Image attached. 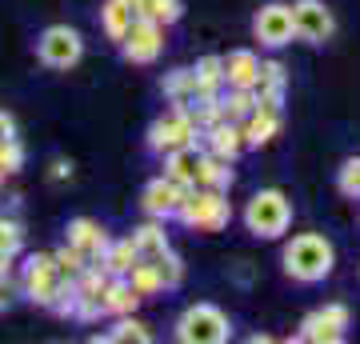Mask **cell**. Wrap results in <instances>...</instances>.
<instances>
[{
    "label": "cell",
    "mask_w": 360,
    "mask_h": 344,
    "mask_svg": "<svg viewBox=\"0 0 360 344\" xmlns=\"http://www.w3.org/2000/svg\"><path fill=\"white\" fill-rule=\"evenodd\" d=\"M160 89H165L168 104H176V108L193 104L196 101V77H193V68H172V72L160 80Z\"/></svg>",
    "instance_id": "25"
},
{
    "label": "cell",
    "mask_w": 360,
    "mask_h": 344,
    "mask_svg": "<svg viewBox=\"0 0 360 344\" xmlns=\"http://www.w3.org/2000/svg\"><path fill=\"white\" fill-rule=\"evenodd\" d=\"M20 296L56 317H72V284L56 272L52 253H32L20 268Z\"/></svg>",
    "instance_id": "2"
},
{
    "label": "cell",
    "mask_w": 360,
    "mask_h": 344,
    "mask_svg": "<svg viewBox=\"0 0 360 344\" xmlns=\"http://www.w3.org/2000/svg\"><path fill=\"white\" fill-rule=\"evenodd\" d=\"M129 241L136 248V260H156L165 248H172L168 244V232H165V220H153V217L144 220V224H136Z\"/></svg>",
    "instance_id": "19"
},
{
    "label": "cell",
    "mask_w": 360,
    "mask_h": 344,
    "mask_svg": "<svg viewBox=\"0 0 360 344\" xmlns=\"http://www.w3.org/2000/svg\"><path fill=\"white\" fill-rule=\"evenodd\" d=\"M252 37L264 44V49H288L292 44V4H281V0H269L264 8H257L252 16Z\"/></svg>",
    "instance_id": "11"
},
{
    "label": "cell",
    "mask_w": 360,
    "mask_h": 344,
    "mask_svg": "<svg viewBox=\"0 0 360 344\" xmlns=\"http://www.w3.org/2000/svg\"><path fill=\"white\" fill-rule=\"evenodd\" d=\"M124 4H129V8H132V0H124Z\"/></svg>",
    "instance_id": "38"
},
{
    "label": "cell",
    "mask_w": 360,
    "mask_h": 344,
    "mask_svg": "<svg viewBox=\"0 0 360 344\" xmlns=\"http://www.w3.org/2000/svg\"><path fill=\"white\" fill-rule=\"evenodd\" d=\"M156 272H160V284H165V293H176L180 284H184V260H180L172 248H165V253L153 260Z\"/></svg>",
    "instance_id": "29"
},
{
    "label": "cell",
    "mask_w": 360,
    "mask_h": 344,
    "mask_svg": "<svg viewBox=\"0 0 360 344\" xmlns=\"http://www.w3.org/2000/svg\"><path fill=\"white\" fill-rule=\"evenodd\" d=\"M224 60V89H252L260 72V56L252 49H232Z\"/></svg>",
    "instance_id": "17"
},
{
    "label": "cell",
    "mask_w": 360,
    "mask_h": 344,
    "mask_svg": "<svg viewBox=\"0 0 360 344\" xmlns=\"http://www.w3.org/2000/svg\"><path fill=\"white\" fill-rule=\"evenodd\" d=\"M136 265V248H132L129 236H120V241H108V248L101 253L96 268H101L104 276H129V268Z\"/></svg>",
    "instance_id": "22"
},
{
    "label": "cell",
    "mask_w": 360,
    "mask_h": 344,
    "mask_svg": "<svg viewBox=\"0 0 360 344\" xmlns=\"http://www.w3.org/2000/svg\"><path fill=\"white\" fill-rule=\"evenodd\" d=\"M236 172H232L229 160H220V156H200V168H196V189H212V192H229Z\"/></svg>",
    "instance_id": "23"
},
{
    "label": "cell",
    "mask_w": 360,
    "mask_h": 344,
    "mask_svg": "<svg viewBox=\"0 0 360 344\" xmlns=\"http://www.w3.org/2000/svg\"><path fill=\"white\" fill-rule=\"evenodd\" d=\"M252 108H257V92L252 89H220V113H224V120L240 125Z\"/></svg>",
    "instance_id": "27"
},
{
    "label": "cell",
    "mask_w": 360,
    "mask_h": 344,
    "mask_svg": "<svg viewBox=\"0 0 360 344\" xmlns=\"http://www.w3.org/2000/svg\"><path fill=\"white\" fill-rule=\"evenodd\" d=\"M200 156H205L200 144L172 148V153H165V172H160V177H168L172 184H180V189H193L196 184V168H200Z\"/></svg>",
    "instance_id": "16"
},
{
    "label": "cell",
    "mask_w": 360,
    "mask_h": 344,
    "mask_svg": "<svg viewBox=\"0 0 360 344\" xmlns=\"http://www.w3.org/2000/svg\"><path fill=\"white\" fill-rule=\"evenodd\" d=\"M0 168H4L8 177L25 168V144H20V136H13V141H0Z\"/></svg>",
    "instance_id": "33"
},
{
    "label": "cell",
    "mask_w": 360,
    "mask_h": 344,
    "mask_svg": "<svg viewBox=\"0 0 360 344\" xmlns=\"http://www.w3.org/2000/svg\"><path fill=\"white\" fill-rule=\"evenodd\" d=\"M124 281L141 293V300H148V296H160L165 293V284H160V272H156V265L153 260H136V265L129 268V276Z\"/></svg>",
    "instance_id": "28"
},
{
    "label": "cell",
    "mask_w": 360,
    "mask_h": 344,
    "mask_svg": "<svg viewBox=\"0 0 360 344\" xmlns=\"http://www.w3.org/2000/svg\"><path fill=\"white\" fill-rule=\"evenodd\" d=\"M292 37L300 44L321 49L336 37V16L324 0H296L292 4Z\"/></svg>",
    "instance_id": "9"
},
{
    "label": "cell",
    "mask_w": 360,
    "mask_h": 344,
    "mask_svg": "<svg viewBox=\"0 0 360 344\" xmlns=\"http://www.w3.org/2000/svg\"><path fill=\"white\" fill-rule=\"evenodd\" d=\"M116 44H120V52H124L129 64H156L160 52H165V25L144 20V16H132L129 32L116 40Z\"/></svg>",
    "instance_id": "10"
},
{
    "label": "cell",
    "mask_w": 360,
    "mask_h": 344,
    "mask_svg": "<svg viewBox=\"0 0 360 344\" xmlns=\"http://www.w3.org/2000/svg\"><path fill=\"white\" fill-rule=\"evenodd\" d=\"M193 77H196V101H205V96H220V89H224V60H220L217 52H208V56L196 60Z\"/></svg>",
    "instance_id": "20"
},
{
    "label": "cell",
    "mask_w": 360,
    "mask_h": 344,
    "mask_svg": "<svg viewBox=\"0 0 360 344\" xmlns=\"http://www.w3.org/2000/svg\"><path fill=\"white\" fill-rule=\"evenodd\" d=\"M196 141H200V132H196L193 116L184 113V108H176V104L165 116H156L153 125H148V132H144V144L156 156L172 153V148H184V144H196Z\"/></svg>",
    "instance_id": "8"
},
{
    "label": "cell",
    "mask_w": 360,
    "mask_h": 344,
    "mask_svg": "<svg viewBox=\"0 0 360 344\" xmlns=\"http://www.w3.org/2000/svg\"><path fill=\"white\" fill-rule=\"evenodd\" d=\"M132 13L144 16V20H156V25L172 28L184 16V0H132Z\"/></svg>",
    "instance_id": "24"
},
{
    "label": "cell",
    "mask_w": 360,
    "mask_h": 344,
    "mask_svg": "<svg viewBox=\"0 0 360 344\" xmlns=\"http://www.w3.org/2000/svg\"><path fill=\"white\" fill-rule=\"evenodd\" d=\"M25 248V224L16 217H0V253L16 256Z\"/></svg>",
    "instance_id": "32"
},
{
    "label": "cell",
    "mask_w": 360,
    "mask_h": 344,
    "mask_svg": "<svg viewBox=\"0 0 360 344\" xmlns=\"http://www.w3.org/2000/svg\"><path fill=\"white\" fill-rule=\"evenodd\" d=\"M172 336H176L180 344H229L232 340V320H229L224 308L200 300V305H188L176 317Z\"/></svg>",
    "instance_id": "5"
},
{
    "label": "cell",
    "mask_w": 360,
    "mask_h": 344,
    "mask_svg": "<svg viewBox=\"0 0 360 344\" xmlns=\"http://www.w3.org/2000/svg\"><path fill=\"white\" fill-rule=\"evenodd\" d=\"M196 144H200L208 156H220V160L236 165L240 153H245V132H240V125H232V120H217V125H208L205 132H200Z\"/></svg>",
    "instance_id": "13"
},
{
    "label": "cell",
    "mask_w": 360,
    "mask_h": 344,
    "mask_svg": "<svg viewBox=\"0 0 360 344\" xmlns=\"http://www.w3.org/2000/svg\"><path fill=\"white\" fill-rule=\"evenodd\" d=\"M180 196H184V189L180 184H172L168 177H153L148 184H144L141 192V208H144V217H153V220H172V212H176V204Z\"/></svg>",
    "instance_id": "14"
},
{
    "label": "cell",
    "mask_w": 360,
    "mask_h": 344,
    "mask_svg": "<svg viewBox=\"0 0 360 344\" xmlns=\"http://www.w3.org/2000/svg\"><path fill=\"white\" fill-rule=\"evenodd\" d=\"M336 189H340V196H348V200H360V156H348L345 165H340Z\"/></svg>",
    "instance_id": "31"
},
{
    "label": "cell",
    "mask_w": 360,
    "mask_h": 344,
    "mask_svg": "<svg viewBox=\"0 0 360 344\" xmlns=\"http://www.w3.org/2000/svg\"><path fill=\"white\" fill-rule=\"evenodd\" d=\"M101 308H104V317H129V312L141 308V293L124 276H108L101 288Z\"/></svg>",
    "instance_id": "18"
},
{
    "label": "cell",
    "mask_w": 360,
    "mask_h": 344,
    "mask_svg": "<svg viewBox=\"0 0 360 344\" xmlns=\"http://www.w3.org/2000/svg\"><path fill=\"white\" fill-rule=\"evenodd\" d=\"M172 220H180L193 232H224L232 224V200L229 192H212V189H196L193 184V189H184Z\"/></svg>",
    "instance_id": "4"
},
{
    "label": "cell",
    "mask_w": 360,
    "mask_h": 344,
    "mask_svg": "<svg viewBox=\"0 0 360 344\" xmlns=\"http://www.w3.org/2000/svg\"><path fill=\"white\" fill-rule=\"evenodd\" d=\"M4 177H8V172H4V168H0V184H4Z\"/></svg>",
    "instance_id": "37"
},
{
    "label": "cell",
    "mask_w": 360,
    "mask_h": 344,
    "mask_svg": "<svg viewBox=\"0 0 360 344\" xmlns=\"http://www.w3.org/2000/svg\"><path fill=\"white\" fill-rule=\"evenodd\" d=\"M348 329H352V308L345 300H328V305L312 308L309 317L300 320V329L292 332V340L300 344H340L348 340Z\"/></svg>",
    "instance_id": "6"
},
{
    "label": "cell",
    "mask_w": 360,
    "mask_h": 344,
    "mask_svg": "<svg viewBox=\"0 0 360 344\" xmlns=\"http://www.w3.org/2000/svg\"><path fill=\"white\" fill-rule=\"evenodd\" d=\"M240 220L257 241H281L284 232L292 229V200H288L284 189H260L248 196Z\"/></svg>",
    "instance_id": "3"
},
{
    "label": "cell",
    "mask_w": 360,
    "mask_h": 344,
    "mask_svg": "<svg viewBox=\"0 0 360 344\" xmlns=\"http://www.w3.org/2000/svg\"><path fill=\"white\" fill-rule=\"evenodd\" d=\"M284 128V113H272V108H252V113L240 120V132H245V148H269Z\"/></svg>",
    "instance_id": "15"
},
{
    "label": "cell",
    "mask_w": 360,
    "mask_h": 344,
    "mask_svg": "<svg viewBox=\"0 0 360 344\" xmlns=\"http://www.w3.org/2000/svg\"><path fill=\"white\" fill-rule=\"evenodd\" d=\"M96 340H104V344H153V329L136 312H129V317H116V324L104 336H96Z\"/></svg>",
    "instance_id": "21"
},
{
    "label": "cell",
    "mask_w": 360,
    "mask_h": 344,
    "mask_svg": "<svg viewBox=\"0 0 360 344\" xmlns=\"http://www.w3.org/2000/svg\"><path fill=\"white\" fill-rule=\"evenodd\" d=\"M284 276L296 284H321L333 276L336 268V248L324 232H296L281 253Z\"/></svg>",
    "instance_id": "1"
},
{
    "label": "cell",
    "mask_w": 360,
    "mask_h": 344,
    "mask_svg": "<svg viewBox=\"0 0 360 344\" xmlns=\"http://www.w3.org/2000/svg\"><path fill=\"white\" fill-rule=\"evenodd\" d=\"M108 229H104L101 220H92V217H72L68 220V229H65V244H72L89 265H96L101 260V253L108 248Z\"/></svg>",
    "instance_id": "12"
},
{
    "label": "cell",
    "mask_w": 360,
    "mask_h": 344,
    "mask_svg": "<svg viewBox=\"0 0 360 344\" xmlns=\"http://www.w3.org/2000/svg\"><path fill=\"white\" fill-rule=\"evenodd\" d=\"M49 180H72V160H52V168H49Z\"/></svg>",
    "instance_id": "35"
},
{
    "label": "cell",
    "mask_w": 360,
    "mask_h": 344,
    "mask_svg": "<svg viewBox=\"0 0 360 344\" xmlns=\"http://www.w3.org/2000/svg\"><path fill=\"white\" fill-rule=\"evenodd\" d=\"M16 293H20V288H16L13 272H8V276H0V317H4V312H8V308H13Z\"/></svg>",
    "instance_id": "34"
},
{
    "label": "cell",
    "mask_w": 360,
    "mask_h": 344,
    "mask_svg": "<svg viewBox=\"0 0 360 344\" xmlns=\"http://www.w3.org/2000/svg\"><path fill=\"white\" fill-rule=\"evenodd\" d=\"M52 265H56V272H60L65 281H77L80 272L89 268V260H84V256H80L77 248H72V244H60V248L52 253Z\"/></svg>",
    "instance_id": "30"
},
{
    "label": "cell",
    "mask_w": 360,
    "mask_h": 344,
    "mask_svg": "<svg viewBox=\"0 0 360 344\" xmlns=\"http://www.w3.org/2000/svg\"><path fill=\"white\" fill-rule=\"evenodd\" d=\"M132 16H136V13H132L124 0H104V4H101V28H104V37L120 40L124 32H129Z\"/></svg>",
    "instance_id": "26"
},
{
    "label": "cell",
    "mask_w": 360,
    "mask_h": 344,
    "mask_svg": "<svg viewBox=\"0 0 360 344\" xmlns=\"http://www.w3.org/2000/svg\"><path fill=\"white\" fill-rule=\"evenodd\" d=\"M16 136V116L0 108V141H13Z\"/></svg>",
    "instance_id": "36"
},
{
    "label": "cell",
    "mask_w": 360,
    "mask_h": 344,
    "mask_svg": "<svg viewBox=\"0 0 360 344\" xmlns=\"http://www.w3.org/2000/svg\"><path fill=\"white\" fill-rule=\"evenodd\" d=\"M80 56H84V37H80L72 25H49L37 37V60L52 72H68L77 68Z\"/></svg>",
    "instance_id": "7"
}]
</instances>
